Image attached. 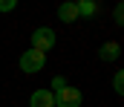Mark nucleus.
<instances>
[{
  "mask_svg": "<svg viewBox=\"0 0 124 107\" xmlns=\"http://www.w3.org/2000/svg\"><path fill=\"white\" fill-rule=\"evenodd\" d=\"M46 67V55L43 52H38V49H26L23 55H20V70L23 72H38V70H43Z\"/></svg>",
  "mask_w": 124,
  "mask_h": 107,
  "instance_id": "f257e3e1",
  "label": "nucleus"
},
{
  "mask_svg": "<svg viewBox=\"0 0 124 107\" xmlns=\"http://www.w3.org/2000/svg\"><path fill=\"white\" fill-rule=\"evenodd\" d=\"M55 46V32L52 29H46V26H40V29H35L32 32V49H38V52H49Z\"/></svg>",
  "mask_w": 124,
  "mask_h": 107,
  "instance_id": "f03ea898",
  "label": "nucleus"
},
{
  "mask_svg": "<svg viewBox=\"0 0 124 107\" xmlns=\"http://www.w3.org/2000/svg\"><path fill=\"white\" fill-rule=\"evenodd\" d=\"M81 90H75V87H63L55 93V107H81Z\"/></svg>",
  "mask_w": 124,
  "mask_h": 107,
  "instance_id": "7ed1b4c3",
  "label": "nucleus"
},
{
  "mask_svg": "<svg viewBox=\"0 0 124 107\" xmlns=\"http://www.w3.org/2000/svg\"><path fill=\"white\" fill-rule=\"evenodd\" d=\"M29 107H55V93L52 90H35L29 99Z\"/></svg>",
  "mask_w": 124,
  "mask_h": 107,
  "instance_id": "20e7f679",
  "label": "nucleus"
},
{
  "mask_svg": "<svg viewBox=\"0 0 124 107\" xmlns=\"http://www.w3.org/2000/svg\"><path fill=\"white\" fill-rule=\"evenodd\" d=\"M58 17H61L63 23H75L78 20V6L75 3H61L58 6Z\"/></svg>",
  "mask_w": 124,
  "mask_h": 107,
  "instance_id": "39448f33",
  "label": "nucleus"
},
{
  "mask_svg": "<svg viewBox=\"0 0 124 107\" xmlns=\"http://www.w3.org/2000/svg\"><path fill=\"white\" fill-rule=\"evenodd\" d=\"M118 52H121V46H118V43H113V41H110V43H104V46L98 49L101 61H116V58H118Z\"/></svg>",
  "mask_w": 124,
  "mask_h": 107,
  "instance_id": "423d86ee",
  "label": "nucleus"
},
{
  "mask_svg": "<svg viewBox=\"0 0 124 107\" xmlns=\"http://www.w3.org/2000/svg\"><path fill=\"white\" fill-rule=\"evenodd\" d=\"M75 6H78V17H81V15H84V17H90V15L98 12V6H95L93 0H81V3H75Z\"/></svg>",
  "mask_w": 124,
  "mask_h": 107,
  "instance_id": "0eeeda50",
  "label": "nucleus"
},
{
  "mask_svg": "<svg viewBox=\"0 0 124 107\" xmlns=\"http://www.w3.org/2000/svg\"><path fill=\"white\" fill-rule=\"evenodd\" d=\"M113 87H116V93H124V72H121V70L116 72V78H113Z\"/></svg>",
  "mask_w": 124,
  "mask_h": 107,
  "instance_id": "6e6552de",
  "label": "nucleus"
},
{
  "mask_svg": "<svg viewBox=\"0 0 124 107\" xmlns=\"http://www.w3.org/2000/svg\"><path fill=\"white\" fill-rule=\"evenodd\" d=\"M63 87H66V81H63L61 75H58V78H52V90H55V93H58V90H63Z\"/></svg>",
  "mask_w": 124,
  "mask_h": 107,
  "instance_id": "1a4fd4ad",
  "label": "nucleus"
},
{
  "mask_svg": "<svg viewBox=\"0 0 124 107\" xmlns=\"http://www.w3.org/2000/svg\"><path fill=\"white\" fill-rule=\"evenodd\" d=\"M15 9V0H0V12H12Z\"/></svg>",
  "mask_w": 124,
  "mask_h": 107,
  "instance_id": "9d476101",
  "label": "nucleus"
}]
</instances>
